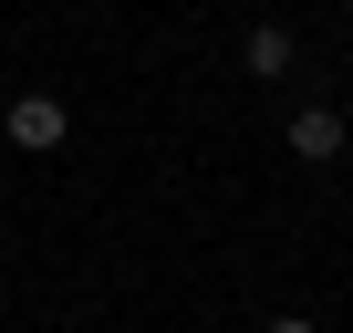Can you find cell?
<instances>
[{
	"label": "cell",
	"mask_w": 353,
	"mask_h": 333,
	"mask_svg": "<svg viewBox=\"0 0 353 333\" xmlns=\"http://www.w3.org/2000/svg\"><path fill=\"white\" fill-rule=\"evenodd\" d=\"M0 125H11V146H32V156H52L63 146V94H11V115H0Z\"/></svg>",
	"instance_id": "cell-1"
},
{
	"label": "cell",
	"mask_w": 353,
	"mask_h": 333,
	"mask_svg": "<svg viewBox=\"0 0 353 333\" xmlns=\"http://www.w3.org/2000/svg\"><path fill=\"white\" fill-rule=\"evenodd\" d=\"M343 135H353V125H343L332 104H301V115H291V156H301V166H322V156H343Z\"/></svg>",
	"instance_id": "cell-2"
},
{
	"label": "cell",
	"mask_w": 353,
	"mask_h": 333,
	"mask_svg": "<svg viewBox=\"0 0 353 333\" xmlns=\"http://www.w3.org/2000/svg\"><path fill=\"white\" fill-rule=\"evenodd\" d=\"M291 53H301V42H291L281 21H250V42H239V63H250L260 84H281V73H291Z\"/></svg>",
	"instance_id": "cell-3"
},
{
	"label": "cell",
	"mask_w": 353,
	"mask_h": 333,
	"mask_svg": "<svg viewBox=\"0 0 353 333\" xmlns=\"http://www.w3.org/2000/svg\"><path fill=\"white\" fill-rule=\"evenodd\" d=\"M260 333H312V323H301V312H270V323H260Z\"/></svg>",
	"instance_id": "cell-4"
}]
</instances>
